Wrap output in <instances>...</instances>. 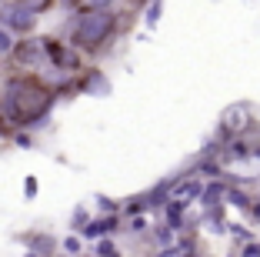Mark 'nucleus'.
Wrapping results in <instances>:
<instances>
[{"mask_svg": "<svg viewBox=\"0 0 260 257\" xmlns=\"http://www.w3.org/2000/svg\"><path fill=\"white\" fill-rule=\"evenodd\" d=\"M227 197V184L217 177V181H207L204 184V194H200V201H204V207H217Z\"/></svg>", "mask_w": 260, "mask_h": 257, "instance_id": "obj_9", "label": "nucleus"}, {"mask_svg": "<svg viewBox=\"0 0 260 257\" xmlns=\"http://www.w3.org/2000/svg\"><path fill=\"white\" fill-rule=\"evenodd\" d=\"M227 204H234V207H240V211H250L253 207V197H247L244 190H237V187H227V197H223Z\"/></svg>", "mask_w": 260, "mask_h": 257, "instance_id": "obj_11", "label": "nucleus"}, {"mask_svg": "<svg viewBox=\"0 0 260 257\" xmlns=\"http://www.w3.org/2000/svg\"><path fill=\"white\" fill-rule=\"evenodd\" d=\"M54 104L57 94L40 80V74H10L0 80V117L10 127H34Z\"/></svg>", "mask_w": 260, "mask_h": 257, "instance_id": "obj_1", "label": "nucleus"}, {"mask_svg": "<svg viewBox=\"0 0 260 257\" xmlns=\"http://www.w3.org/2000/svg\"><path fill=\"white\" fill-rule=\"evenodd\" d=\"M34 27H37V17L23 7V0L20 4H0V31L20 34L23 40V37H34Z\"/></svg>", "mask_w": 260, "mask_h": 257, "instance_id": "obj_5", "label": "nucleus"}, {"mask_svg": "<svg viewBox=\"0 0 260 257\" xmlns=\"http://www.w3.org/2000/svg\"><path fill=\"white\" fill-rule=\"evenodd\" d=\"M240 257H260V241H250V244H244Z\"/></svg>", "mask_w": 260, "mask_h": 257, "instance_id": "obj_16", "label": "nucleus"}, {"mask_svg": "<svg viewBox=\"0 0 260 257\" xmlns=\"http://www.w3.org/2000/svg\"><path fill=\"white\" fill-rule=\"evenodd\" d=\"M160 14H164V7H160V4H153V7H147V23L153 27V20H157Z\"/></svg>", "mask_w": 260, "mask_h": 257, "instance_id": "obj_19", "label": "nucleus"}, {"mask_svg": "<svg viewBox=\"0 0 260 257\" xmlns=\"http://www.w3.org/2000/svg\"><path fill=\"white\" fill-rule=\"evenodd\" d=\"M180 257H200V254H197V250H193V254H180Z\"/></svg>", "mask_w": 260, "mask_h": 257, "instance_id": "obj_22", "label": "nucleus"}, {"mask_svg": "<svg viewBox=\"0 0 260 257\" xmlns=\"http://www.w3.org/2000/svg\"><path fill=\"white\" fill-rule=\"evenodd\" d=\"M17 241L27 247V254L34 257H54L57 254V237L50 234H40V231H27V234H20Z\"/></svg>", "mask_w": 260, "mask_h": 257, "instance_id": "obj_7", "label": "nucleus"}, {"mask_svg": "<svg viewBox=\"0 0 260 257\" xmlns=\"http://www.w3.org/2000/svg\"><path fill=\"white\" fill-rule=\"evenodd\" d=\"M10 64L17 67V74H34L37 67L47 64V37H23L10 50Z\"/></svg>", "mask_w": 260, "mask_h": 257, "instance_id": "obj_3", "label": "nucleus"}, {"mask_svg": "<svg viewBox=\"0 0 260 257\" xmlns=\"http://www.w3.org/2000/svg\"><path fill=\"white\" fill-rule=\"evenodd\" d=\"M10 140H14L17 147H34V137H30V134H20V130H17V134L10 137Z\"/></svg>", "mask_w": 260, "mask_h": 257, "instance_id": "obj_15", "label": "nucleus"}, {"mask_svg": "<svg viewBox=\"0 0 260 257\" xmlns=\"http://www.w3.org/2000/svg\"><path fill=\"white\" fill-rule=\"evenodd\" d=\"M107 91H110V83L104 80V74L97 67H90V70L74 77V91L70 94H107Z\"/></svg>", "mask_w": 260, "mask_h": 257, "instance_id": "obj_8", "label": "nucleus"}, {"mask_svg": "<svg viewBox=\"0 0 260 257\" xmlns=\"http://www.w3.org/2000/svg\"><path fill=\"white\" fill-rule=\"evenodd\" d=\"M14 44H17V40L10 37L7 31H0V57H10V50H14Z\"/></svg>", "mask_w": 260, "mask_h": 257, "instance_id": "obj_14", "label": "nucleus"}, {"mask_svg": "<svg viewBox=\"0 0 260 257\" xmlns=\"http://www.w3.org/2000/svg\"><path fill=\"white\" fill-rule=\"evenodd\" d=\"M157 257H180V250H177V247H167V250H160Z\"/></svg>", "mask_w": 260, "mask_h": 257, "instance_id": "obj_21", "label": "nucleus"}, {"mask_svg": "<svg viewBox=\"0 0 260 257\" xmlns=\"http://www.w3.org/2000/svg\"><path fill=\"white\" fill-rule=\"evenodd\" d=\"M250 124V110L244 104H234L220 113V124H217V144H230V140H237L240 134L247 130Z\"/></svg>", "mask_w": 260, "mask_h": 257, "instance_id": "obj_6", "label": "nucleus"}, {"mask_svg": "<svg viewBox=\"0 0 260 257\" xmlns=\"http://www.w3.org/2000/svg\"><path fill=\"white\" fill-rule=\"evenodd\" d=\"M90 257H97V254H90Z\"/></svg>", "mask_w": 260, "mask_h": 257, "instance_id": "obj_23", "label": "nucleus"}, {"mask_svg": "<svg viewBox=\"0 0 260 257\" xmlns=\"http://www.w3.org/2000/svg\"><path fill=\"white\" fill-rule=\"evenodd\" d=\"M77 20H70V47L77 53H100L120 34L123 20L114 4H70Z\"/></svg>", "mask_w": 260, "mask_h": 257, "instance_id": "obj_2", "label": "nucleus"}, {"mask_svg": "<svg viewBox=\"0 0 260 257\" xmlns=\"http://www.w3.org/2000/svg\"><path fill=\"white\" fill-rule=\"evenodd\" d=\"M153 241L160 244V250H167V247H174V231H170L167 224H160V227H153Z\"/></svg>", "mask_w": 260, "mask_h": 257, "instance_id": "obj_12", "label": "nucleus"}, {"mask_svg": "<svg viewBox=\"0 0 260 257\" xmlns=\"http://www.w3.org/2000/svg\"><path fill=\"white\" fill-rule=\"evenodd\" d=\"M14 134H17V127H10V124L4 121V117H0V137H4V140H10Z\"/></svg>", "mask_w": 260, "mask_h": 257, "instance_id": "obj_18", "label": "nucleus"}, {"mask_svg": "<svg viewBox=\"0 0 260 257\" xmlns=\"http://www.w3.org/2000/svg\"><path fill=\"white\" fill-rule=\"evenodd\" d=\"M63 250H67V254H80V237H67V241H63Z\"/></svg>", "mask_w": 260, "mask_h": 257, "instance_id": "obj_17", "label": "nucleus"}, {"mask_svg": "<svg viewBox=\"0 0 260 257\" xmlns=\"http://www.w3.org/2000/svg\"><path fill=\"white\" fill-rule=\"evenodd\" d=\"M164 211H167V220H164V224H167L170 231H184V224H187V204H180V201H170Z\"/></svg>", "mask_w": 260, "mask_h": 257, "instance_id": "obj_10", "label": "nucleus"}, {"mask_svg": "<svg viewBox=\"0 0 260 257\" xmlns=\"http://www.w3.org/2000/svg\"><path fill=\"white\" fill-rule=\"evenodd\" d=\"M27 197H37V177H27V187H23Z\"/></svg>", "mask_w": 260, "mask_h": 257, "instance_id": "obj_20", "label": "nucleus"}, {"mask_svg": "<svg viewBox=\"0 0 260 257\" xmlns=\"http://www.w3.org/2000/svg\"><path fill=\"white\" fill-rule=\"evenodd\" d=\"M87 224H90V214H87V211H74V217H70V227L84 234V231H87Z\"/></svg>", "mask_w": 260, "mask_h": 257, "instance_id": "obj_13", "label": "nucleus"}, {"mask_svg": "<svg viewBox=\"0 0 260 257\" xmlns=\"http://www.w3.org/2000/svg\"><path fill=\"white\" fill-rule=\"evenodd\" d=\"M47 61H50V70L57 74H67V77H77V70L84 67L80 53L60 37H47Z\"/></svg>", "mask_w": 260, "mask_h": 257, "instance_id": "obj_4", "label": "nucleus"}]
</instances>
